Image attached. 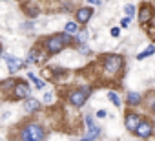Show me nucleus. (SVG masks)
<instances>
[{
  "instance_id": "obj_1",
  "label": "nucleus",
  "mask_w": 155,
  "mask_h": 141,
  "mask_svg": "<svg viewBox=\"0 0 155 141\" xmlns=\"http://www.w3.org/2000/svg\"><path fill=\"white\" fill-rule=\"evenodd\" d=\"M69 42H71L69 33L53 35V37H49V39L46 40V50H48V53L55 55V53H60V51L64 50V46H66V44H69Z\"/></svg>"
},
{
  "instance_id": "obj_2",
  "label": "nucleus",
  "mask_w": 155,
  "mask_h": 141,
  "mask_svg": "<svg viewBox=\"0 0 155 141\" xmlns=\"http://www.w3.org/2000/svg\"><path fill=\"white\" fill-rule=\"evenodd\" d=\"M46 134H44V128L37 123H28L22 132H20V139L22 141H44Z\"/></svg>"
},
{
  "instance_id": "obj_3",
  "label": "nucleus",
  "mask_w": 155,
  "mask_h": 141,
  "mask_svg": "<svg viewBox=\"0 0 155 141\" xmlns=\"http://www.w3.org/2000/svg\"><path fill=\"white\" fill-rule=\"evenodd\" d=\"M90 95V88H79V90H73L69 95H68V101L73 105V106H82L86 103Z\"/></svg>"
},
{
  "instance_id": "obj_4",
  "label": "nucleus",
  "mask_w": 155,
  "mask_h": 141,
  "mask_svg": "<svg viewBox=\"0 0 155 141\" xmlns=\"http://www.w3.org/2000/svg\"><path fill=\"white\" fill-rule=\"evenodd\" d=\"M104 68H106V72H108L110 75L117 74L119 70L122 68V57H120V55H108V57L104 59Z\"/></svg>"
},
{
  "instance_id": "obj_5",
  "label": "nucleus",
  "mask_w": 155,
  "mask_h": 141,
  "mask_svg": "<svg viewBox=\"0 0 155 141\" xmlns=\"http://www.w3.org/2000/svg\"><path fill=\"white\" fill-rule=\"evenodd\" d=\"M86 123H88V136L84 139H79V141H95L101 136V128L93 123V117L91 115H86Z\"/></svg>"
},
{
  "instance_id": "obj_6",
  "label": "nucleus",
  "mask_w": 155,
  "mask_h": 141,
  "mask_svg": "<svg viewBox=\"0 0 155 141\" xmlns=\"http://www.w3.org/2000/svg\"><path fill=\"white\" fill-rule=\"evenodd\" d=\"M4 60H6L8 70H9L11 74L18 72V70L24 66V60H22V59H17V57H13V55H4Z\"/></svg>"
},
{
  "instance_id": "obj_7",
  "label": "nucleus",
  "mask_w": 155,
  "mask_h": 141,
  "mask_svg": "<svg viewBox=\"0 0 155 141\" xmlns=\"http://www.w3.org/2000/svg\"><path fill=\"white\" fill-rule=\"evenodd\" d=\"M135 134L139 136V137H150L151 134H153V125L150 123V121H140L139 123V126H137V130H135Z\"/></svg>"
},
{
  "instance_id": "obj_8",
  "label": "nucleus",
  "mask_w": 155,
  "mask_h": 141,
  "mask_svg": "<svg viewBox=\"0 0 155 141\" xmlns=\"http://www.w3.org/2000/svg\"><path fill=\"white\" fill-rule=\"evenodd\" d=\"M15 97H18V99H29V94H31V90H29V86L26 84V83H22V81H18L17 84H15Z\"/></svg>"
},
{
  "instance_id": "obj_9",
  "label": "nucleus",
  "mask_w": 155,
  "mask_h": 141,
  "mask_svg": "<svg viewBox=\"0 0 155 141\" xmlns=\"http://www.w3.org/2000/svg\"><path fill=\"white\" fill-rule=\"evenodd\" d=\"M126 128L130 130V132H135L137 130V126H139V123H140V117L137 115V114H133V112H130L128 115H126Z\"/></svg>"
},
{
  "instance_id": "obj_10",
  "label": "nucleus",
  "mask_w": 155,
  "mask_h": 141,
  "mask_svg": "<svg viewBox=\"0 0 155 141\" xmlns=\"http://www.w3.org/2000/svg\"><path fill=\"white\" fill-rule=\"evenodd\" d=\"M93 15V9L91 8H81V9H77V22H81V24H86Z\"/></svg>"
},
{
  "instance_id": "obj_11",
  "label": "nucleus",
  "mask_w": 155,
  "mask_h": 141,
  "mask_svg": "<svg viewBox=\"0 0 155 141\" xmlns=\"http://www.w3.org/2000/svg\"><path fill=\"white\" fill-rule=\"evenodd\" d=\"M151 17H153V9H151L150 6H144V8L139 11V22H142V24L150 22V20H151Z\"/></svg>"
},
{
  "instance_id": "obj_12",
  "label": "nucleus",
  "mask_w": 155,
  "mask_h": 141,
  "mask_svg": "<svg viewBox=\"0 0 155 141\" xmlns=\"http://www.w3.org/2000/svg\"><path fill=\"white\" fill-rule=\"evenodd\" d=\"M40 108V103L37 101V99H33V97H29V99H26V103H24V110L26 112H29V114H33V112H37Z\"/></svg>"
},
{
  "instance_id": "obj_13",
  "label": "nucleus",
  "mask_w": 155,
  "mask_h": 141,
  "mask_svg": "<svg viewBox=\"0 0 155 141\" xmlns=\"http://www.w3.org/2000/svg\"><path fill=\"white\" fill-rule=\"evenodd\" d=\"M142 101V97H140V94H135V92H130L128 94V105H131V106H135V105H139Z\"/></svg>"
},
{
  "instance_id": "obj_14",
  "label": "nucleus",
  "mask_w": 155,
  "mask_h": 141,
  "mask_svg": "<svg viewBox=\"0 0 155 141\" xmlns=\"http://www.w3.org/2000/svg\"><path fill=\"white\" fill-rule=\"evenodd\" d=\"M153 53H155V46H153V44H150L142 53H139V55H137V59H139V60H142V59H146V57H150V55H153Z\"/></svg>"
},
{
  "instance_id": "obj_15",
  "label": "nucleus",
  "mask_w": 155,
  "mask_h": 141,
  "mask_svg": "<svg viewBox=\"0 0 155 141\" xmlns=\"http://www.w3.org/2000/svg\"><path fill=\"white\" fill-rule=\"evenodd\" d=\"M29 79H31V81L35 83V86H37L38 90H42V88H44V81H40V79H38V77H37L35 74H29Z\"/></svg>"
},
{
  "instance_id": "obj_16",
  "label": "nucleus",
  "mask_w": 155,
  "mask_h": 141,
  "mask_svg": "<svg viewBox=\"0 0 155 141\" xmlns=\"http://www.w3.org/2000/svg\"><path fill=\"white\" fill-rule=\"evenodd\" d=\"M108 97H110V99H111V103H113V105H115V106H117V108H119V106H120V99H119V97H117V94H115V92H110V94H108Z\"/></svg>"
},
{
  "instance_id": "obj_17",
  "label": "nucleus",
  "mask_w": 155,
  "mask_h": 141,
  "mask_svg": "<svg viewBox=\"0 0 155 141\" xmlns=\"http://www.w3.org/2000/svg\"><path fill=\"white\" fill-rule=\"evenodd\" d=\"M77 31V22H68L66 24V33H75Z\"/></svg>"
},
{
  "instance_id": "obj_18",
  "label": "nucleus",
  "mask_w": 155,
  "mask_h": 141,
  "mask_svg": "<svg viewBox=\"0 0 155 141\" xmlns=\"http://www.w3.org/2000/svg\"><path fill=\"white\" fill-rule=\"evenodd\" d=\"M26 13H28L29 17H37V15H38V9H35L33 6H28V8H26Z\"/></svg>"
},
{
  "instance_id": "obj_19",
  "label": "nucleus",
  "mask_w": 155,
  "mask_h": 141,
  "mask_svg": "<svg viewBox=\"0 0 155 141\" xmlns=\"http://www.w3.org/2000/svg\"><path fill=\"white\" fill-rule=\"evenodd\" d=\"M86 39H88V31H81L79 35H77V40L79 42H86Z\"/></svg>"
},
{
  "instance_id": "obj_20",
  "label": "nucleus",
  "mask_w": 155,
  "mask_h": 141,
  "mask_svg": "<svg viewBox=\"0 0 155 141\" xmlns=\"http://www.w3.org/2000/svg\"><path fill=\"white\" fill-rule=\"evenodd\" d=\"M133 13H135V6L128 4V6H126V15H128V17L131 19V17H133Z\"/></svg>"
},
{
  "instance_id": "obj_21",
  "label": "nucleus",
  "mask_w": 155,
  "mask_h": 141,
  "mask_svg": "<svg viewBox=\"0 0 155 141\" xmlns=\"http://www.w3.org/2000/svg\"><path fill=\"white\" fill-rule=\"evenodd\" d=\"M120 26H122V28H128V26H130V17H124V19L120 20Z\"/></svg>"
},
{
  "instance_id": "obj_22",
  "label": "nucleus",
  "mask_w": 155,
  "mask_h": 141,
  "mask_svg": "<svg viewBox=\"0 0 155 141\" xmlns=\"http://www.w3.org/2000/svg\"><path fill=\"white\" fill-rule=\"evenodd\" d=\"M44 101H46V103H51V101H53V94H51V92L46 94V95H44Z\"/></svg>"
},
{
  "instance_id": "obj_23",
  "label": "nucleus",
  "mask_w": 155,
  "mask_h": 141,
  "mask_svg": "<svg viewBox=\"0 0 155 141\" xmlns=\"http://www.w3.org/2000/svg\"><path fill=\"white\" fill-rule=\"evenodd\" d=\"M150 108H151V112H155V97L150 99Z\"/></svg>"
},
{
  "instance_id": "obj_24",
  "label": "nucleus",
  "mask_w": 155,
  "mask_h": 141,
  "mask_svg": "<svg viewBox=\"0 0 155 141\" xmlns=\"http://www.w3.org/2000/svg\"><path fill=\"white\" fill-rule=\"evenodd\" d=\"M111 35H113V37H119V28H113V29H111Z\"/></svg>"
},
{
  "instance_id": "obj_25",
  "label": "nucleus",
  "mask_w": 155,
  "mask_h": 141,
  "mask_svg": "<svg viewBox=\"0 0 155 141\" xmlns=\"http://www.w3.org/2000/svg\"><path fill=\"white\" fill-rule=\"evenodd\" d=\"M97 115H99V117H106V112H104V110H99Z\"/></svg>"
},
{
  "instance_id": "obj_26",
  "label": "nucleus",
  "mask_w": 155,
  "mask_h": 141,
  "mask_svg": "<svg viewBox=\"0 0 155 141\" xmlns=\"http://www.w3.org/2000/svg\"><path fill=\"white\" fill-rule=\"evenodd\" d=\"M90 2H91V4H95V6H99V4H101V0H90Z\"/></svg>"
}]
</instances>
